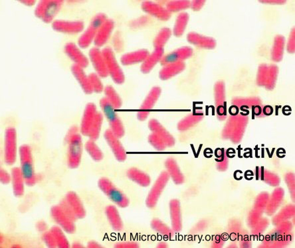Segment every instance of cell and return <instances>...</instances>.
<instances>
[{"mask_svg": "<svg viewBox=\"0 0 295 248\" xmlns=\"http://www.w3.org/2000/svg\"><path fill=\"white\" fill-rule=\"evenodd\" d=\"M128 177L132 181L139 186L146 187L149 185L151 182L150 176L145 173L135 168H132L127 171Z\"/></svg>", "mask_w": 295, "mask_h": 248, "instance_id": "14", "label": "cell"}, {"mask_svg": "<svg viewBox=\"0 0 295 248\" xmlns=\"http://www.w3.org/2000/svg\"><path fill=\"white\" fill-rule=\"evenodd\" d=\"M285 38L282 35H277L275 37L273 46L274 58L278 60L281 58L285 43Z\"/></svg>", "mask_w": 295, "mask_h": 248, "instance_id": "19", "label": "cell"}, {"mask_svg": "<svg viewBox=\"0 0 295 248\" xmlns=\"http://www.w3.org/2000/svg\"><path fill=\"white\" fill-rule=\"evenodd\" d=\"M72 211L77 219L84 218L86 211L81 200L78 195L73 192H70L64 199Z\"/></svg>", "mask_w": 295, "mask_h": 248, "instance_id": "8", "label": "cell"}, {"mask_svg": "<svg viewBox=\"0 0 295 248\" xmlns=\"http://www.w3.org/2000/svg\"><path fill=\"white\" fill-rule=\"evenodd\" d=\"M295 43V29L293 27L291 29L287 42V47L290 51L294 49Z\"/></svg>", "mask_w": 295, "mask_h": 248, "instance_id": "23", "label": "cell"}, {"mask_svg": "<svg viewBox=\"0 0 295 248\" xmlns=\"http://www.w3.org/2000/svg\"><path fill=\"white\" fill-rule=\"evenodd\" d=\"M105 212L113 229L117 232L122 230L123 228V224L116 207L114 205H109L105 208Z\"/></svg>", "mask_w": 295, "mask_h": 248, "instance_id": "12", "label": "cell"}, {"mask_svg": "<svg viewBox=\"0 0 295 248\" xmlns=\"http://www.w3.org/2000/svg\"><path fill=\"white\" fill-rule=\"evenodd\" d=\"M56 219L62 228L66 232L72 234L75 231V222L76 220L64 210L60 205L56 209Z\"/></svg>", "mask_w": 295, "mask_h": 248, "instance_id": "7", "label": "cell"}, {"mask_svg": "<svg viewBox=\"0 0 295 248\" xmlns=\"http://www.w3.org/2000/svg\"><path fill=\"white\" fill-rule=\"evenodd\" d=\"M168 246L167 244L164 242H161L159 243L157 245V248H167Z\"/></svg>", "mask_w": 295, "mask_h": 248, "instance_id": "27", "label": "cell"}, {"mask_svg": "<svg viewBox=\"0 0 295 248\" xmlns=\"http://www.w3.org/2000/svg\"><path fill=\"white\" fill-rule=\"evenodd\" d=\"M20 171L24 181L29 185H33L35 182L36 175L33 162L29 153H21Z\"/></svg>", "mask_w": 295, "mask_h": 248, "instance_id": "6", "label": "cell"}, {"mask_svg": "<svg viewBox=\"0 0 295 248\" xmlns=\"http://www.w3.org/2000/svg\"><path fill=\"white\" fill-rule=\"evenodd\" d=\"M99 76L95 73H92L88 77L93 91L99 93L103 90V86Z\"/></svg>", "mask_w": 295, "mask_h": 248, "instance_id": "21", "label": "cell"}, {"mask_svg": "<svg viewBox=\"0 0 295 248\" xmlns=\"http://www.w3.org/2000/svg\"><path fill=\"white\" fill-rule=\"evenodd\" d=\"M87 246L89 248H100L102 247L100 244L97 242L91 241L89 242L87 244Z\"/></svg>", "mask_w": 295, "mask_h": 248, "instance_id": "25", "label": "cell"}, {"mask_svg": "<svg viewBox=\"0 0 295 248\" xmlns=\"http://www.w3.org/2000/svg\"><path fill=\"white\" fill-rule=\"evenodd\" d=\"M83 68L75 64L71 67L72 72L84 92L87 94H90L93 91L89 77L86 74Z\"/></svg>", "mask_w": 295, "mask_h": 248, "instance_id": "13", "label": "cell"}, {"mask_svg": "<svg viewBox=\"0 0 295 248\" xmlns=\"http://www.w3.org/2000/svg\"><path fill=\"white\" fill-rule=\"evenodd\" d=\"M100 105L109 122L111 131L116 135V129L118 128V127L121 126L119 120L114 111V108L105 98L101 99Z\"/></svg>", "mask_w": 295, "mask_h": 248, "instance_id": "11", "label": "cell"}, {"mask_svg": "<svg viewBox=\"0 0 295 248\" xmlns=\"http://www.w3.org/2000/svg\"><path fill=\"white\" fill-rule=\"evenodd\" d=\"M89 56L97 75L103 78L107 77L109 74L102 52L97 48H93L90 50Z\"/></svg>", "mask_w": 295, "mask_h": 248, "instance_id": "9", "label": "cell"}, {"mask_svg": "<svg viewBox=\"0 0 295 248\" xmlns=\"http://www.w3.org/2000/svg\"><path fill=\"white\" fill-rule=\"evenodd\" d=\"M94 140H90L87 142L85 146V149L89 155L94 160L99 161L103 157L102 152Z\"/></svg>", "mask_w": 295, "mask_h": 248, "instance_id": "18", "label": "cell"}, {"mask_svg": "<svg viewBox=\"0 0 295 248\" xmlns=\"http://www.w3.org/2000/svg\"><path fill=\"white\" fill-rule=\"evenodd\" d=\"M152 229L166 238H170L171 234V229L163 221L158 218L152 220L150 223Z\"/></svg>", "mask_w": 295, "mask_h": 248, "instance_id": "17", "label": "cell"}, {"mask_svg": "<svg viewBox=\"0 0 295 248\" xmlns=\"http://www.w3.org/2000/svg\"><path fill=\"white\" fill-rule=\"evenodd\" d=\"M98 186L101 190L118 207L124 208L129 205L128 198L108 178H100L98 182Z\"/></svg>", "mask_w": 295, "mask_h": 248, "instance_id": "3", "label": "cell"}, {"mask_svg": "<svg viewBox=\"0 0 295 248\" xmlns=\"http://www.w3.org/2000/svg\"><path fill=\"white\" fill-rule=\"evenodd\" d=\"M105 137L116 159L119 161H124L126 159V155L118 137L110 130L105 132Z\"/></svg>", "mask_w": 295, "mask_h": 248, "instance_id": "10", "label": "cell"}, {"mask_svg": "<svg viewBox=\"0 0 295 248\" xmlns=\"http://www.w3.org/2000/svg\"><path fill=\"white\" fill-rule=\"evenodd\" d=\"M167 172L169 177L176 183H179L183 180V176L175 161L172 159H169L165 163Z\"/></svg>", "mask_w": 295, "mask_h": 248, "instance_id": "16", "label": "cell"}, {"mask_svg": "<svg viewBox=\"0 0 295 248\" xmlns=\"http://www.w3.org/2000/svg\"><path fill=\"white\" fill-rule=\"evenodd\" d=\"M139 245L135 242L126 241L118 243L114 245L117 248H137Z\"/></svg>", "mask_w": 295, "mask_h": 248, "instance_id": "22", "label": "cell"}, {"mask_svg": "<svg viewBox=\"0 0 295 248\" xmlns=\"http://www.w3.org/2000/svg\"><path fill=\"white\" fill-rule=\"evenodd\" d=\"M105 98L114 108H117L120 106V98L111 86H107L105 89Z\"/></svg>", "mask_w": 295, "mask_h": 248, "instance_id": "20", "label": "cell"}, {"mask_svg": "<svg viewBox=\"0 0 295 248\" xmlns=\"http://www.w3.org/2000/svg\"><path fill=\"white\" fill-rule=\"evenodd\" d=\"M67 138L68 143L67 162L68 166L72 169L79 165L81 159L82 145V138L76 128L73 129Z\"/></svg>", "mask_w": 295, "mask_h": 248, "instance_id": "2", "label": "cell"}, {"mask_svg": "<svg viewBox=\"0 0 295 248\" xmlns=\"http://www.w3.org/2000/svg\"><path fill=\"white\" fill-rule=\"evenodd\" d=\"M260 1L264 3L274 4H282L286 2L285 0H264Z\"/></svg>", "mask_w": 295, "mask_h": 248, "instance_id": "24", "label": "cell"}, {"mask_svg": "<svg viewBox=\"0 0 295 248\" xmlns=\"http://www.w3.org/2000/svg\"><path fill=\"white\" fill-rule=\"evenodd\" d=\"M73 248H81L83 247V246L80 243L78 242H75L73 243L72 245Z\"/></svg>", "mask_w": 295, "mask_h": 248, "instance_id": "26", "label": "cell"}, {"mask_svg": "<svg viewBox=\"0 0 295 248\" xmlns=\"http://www.w3.org/2000/svg\"><path fill=\"white\" fill-rule=\"evenodd\" d=\"M102 115L97 111L94 104L91 103L87 104L82 121L81 129L82 133L89 137L91 134L99 131L102 124Z\"/></svg>", "mask_w": 295, "mask_h": 248, "instance_id": "1", "label": "cell"}, {"mask_svg": "<svg viewBox=\"0 0 295 248\" xmlns=\"http://www.w3.org/2000/svg\"><path fill=\"white\" fill-rule=\"evenodd\" d=\"M102 52L109 74L115 82L121 83L123 80V75L116 63L112 50L109 48H106Z\"/></svg>", "mask_w": 295, "mask_h": 248, "instance_id": "5", "label": "cell"}, {"mask_svg": "<svg viewBox=\"0 0 295 248\" xmlns=\"http://www.w3.org/2000/svg\"><path fill=\"white\" fill-rule=\"evenodd\" d=\"M169 178L166 171L162 172L159 175L152 185L146 197L145 204L148 208L152 209L156 207Z\"/></svg>", "mask_w": 295, "mask_h": 248, "instance_id": "4", "label": "cell"}, {"mask_svg": "<svg viewBox=\"0 0 295 248\" xmlns=\"http://www.w3.org/2000/svg\"><path fill=\"white\" fill-rule=\"evenodd\" d=\"M66 52L70 58L75 63V64L83 68L88 66V59L74 44H71L67 46Z\"/></svg>", "mask_w": 295, "mask_h": 248, "instance_id": "15", "label": "cell"}]
</instances>
